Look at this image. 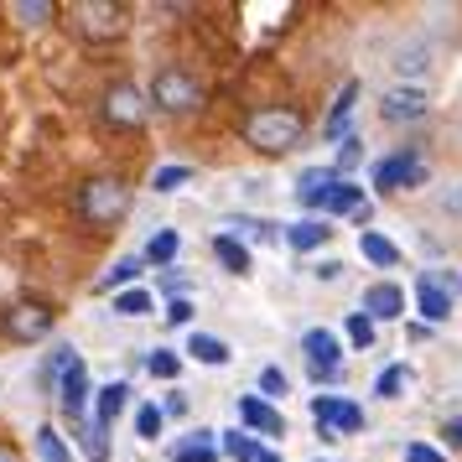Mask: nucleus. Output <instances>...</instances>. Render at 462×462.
<instances>
[{"mask_svg":"<svg viewBox=\"0 0 462 462\" xmlns=\"http://www.w3.org/2000/svg\"><path fill=\"white\" fill-rule=\"evenodd\" d=\"M317 462H322V457H317ZM328 462H333V457H328Z\"/></svg>","mask_w":462,"mask_h":462,"instance_id":"obj_47","label":"nucleus"},{"mask_svg":"<svg viewBox=\"0 0 462 462\" xmlns=\"http://www.w3.org/2000/svg\"><path fill=\"white\" fill-rule=\"evenodd\" d=\"M431 281H437V286H441L447 296H452V301L462 296V275H457V271H441V275H431Z\"/></svg>","mask_w":462,"mask_h":462,"instance_id":"obj_41","label":"nucleus"},{"mask_svg":"<svg viewBox=\"0 0 462 462\" xmlns=\"http://www.w3.org/2000/svg\"><path fill=\"white\" fill-rule=\"evenodd\" d=\"M52 395H58V405H63L68 420H84V416H88L94 384H88V364H84L79 354H73L63 369H58V379H52Z\"/></svg>","mask_w":462,"mask_h":462,"instance_id":"obj_5","label":"nucleus"},{"mask_svg":"<svg viewBox=\"0 0 462 462\" xmlns=\"http://www.w3.org/2000/svg\"><path fill=\"white\" fill-rule=\"evenodd\" d=\"M11 16H16L22 26H47L52 16H58V5H52V0H16Z\"/></svg>","mask_w":462,"mask_h":462,"instance_id":"obj_28","label":"nucleus"},{"mask_svg":"<svg viewBox=\"0 0 462 462\" xmlns=\"http://www.w3.org/2000/svg\"><path fill=\"white\" fill-rule=\"evenodd\" d=\"M426 109H431V99H426L420 84H395L379 99V115H384L390 125H416V120H426Z\"/></svg>","mask_w":462,"mask_h":462,"instance_id":"obj_10","label":"nucleus"},{"mask_svg":"<svg viewBox=\"0 0 462 462\" xmlns=\"http://www.w3.org/2000/svg\"><path fill=\"white\" fill-rule=\"evenodd\" d=\"M146 369H151V379H167V384H171V379L182 374V358L171 354V348H151V354H146Z\"/></svg>","mask_w":462,"mask_h":462,"instance_id":"obj_31","label":"nucleus"},{"mask_svg":"<svg viewBox=\"0 0 462 462\" xmlns=\"http://www.w3.org/2000/svg\"><path fill=\"white\" fill-rule=\"evenodd\" d=\"M234 411H239V420H245L250 431H260V437H286V416H281L275 405H265L260 395H239Z\"/></svg>","mask_w":462,"mask_h":462,"instance_id":"obj_13","label":"nucleus"},{"mask_svg":"<svg viewBox=\"0 0 462 462\" xmlns=\"http://www.w3.org/2000/svg\"><path fill=\"white\" fill-rule=\"evenodd\" d=\"M141 271H146V265H141V254H125V260H115V265H109V275H99V291H115V286H130V281H135Z\"/></svg>","mask_w":462,"mask_h":462,"instance_id":"obj_29","label":"nucleus"},{"mask_svg":"<svg viewBox=\"0 0 462 462\" xmlns=\"http://www.w3.org/2000/svg\"><path fill=\"white\" fill-rule=\"evenodd\" d=\"M441 437H447V447H452V452H462V416L447 420V426H441Z\"/></svg>","mask_w":462,"mask_h":462,"instance_id":"obj_42","label":"nucleus"},{"mask_svg":"<svg viewBox=\"0 0 462 462\" xmlns=\"http://www.w3.org/2000/svg\"><path fill=\"white\" fill-rule=\"evenodd\" d=\"M37 457H42V462H79L58 426H37Z\"/></svg>","mask_w":462,"mask_h":462,"instance_id":"obj_25","label":"nucleus"},{"mask_svg":"<svg viewBox=\"0 0 462 462\" xmlns=\"http://www.w3.org/2000/svg\"><path fill=\"white\" fill-rule=\"evenodd\" d=\"M162 426H167L162 405H141V411H135V437H141V441H156V437H162Z\"/></svg>","mask_w":462,"mask_h":462,"instance_id":"obj_32","label":"nucleus"},{"mask_svg":"<svg viewBox=\"0 0 462 462\" xmlns=\"http://www.w3.org/2000/svg\"><path fill=\"white\" fill-rule=\"evenodd\" d=\"M146 105H156L162 115H192V109H203V84L192 79L188 68H162L146 88Z\"/></svg>","mask_w":462,"mask_h":462,"instance_id":"obj_3","label":"nucleus"},{"mask_svg":"<svg viewBox=\"0 0 462 462\" xmlns=\"http://www.w3.org/2000/svg\"><path fill=\"white\" fill-rule=\"evenodd\" d=\"M354 105H358V79H348V84L337 88V105H333V115H328L322 135H343V130H348V115H354Z\"/></svg>","mask_w":462,"mask_h":462,"instance_id":"obj_24","label":"nucleus"},{"mask_svg":"<svg viewBox=\"0 0 462 462\" xmlns=\"http://www.w3.org/2000/svg\"><path fill=\"white\" fill-rule=\"evenodd\" d=\"M312 420L328 441L364 431V411H358L354 400H337V395H312Z\"/></svg>","mask_w":462,"mask_h":462,"instance_id":"obj_8","label":"nucleus"},{"mask_svg":"<svg viewBox=\"0 0 462 462\" xmlns=\"http://www.w3.org/2000/svg\"><path fill=\"white\" fill-rule=\"evenodd\" d=\"M115 312L120 317H146L151 312V291H141V286H135V291H120L115 296Z\"/></svg>","mask_w":462,"mask_h":462,"instance_id":"obj_36","label":"nucleus"},{"mask_svg":"<svg viewBox=\"0 0 462 462\" xmlns=\"http://www.w3.org/2000/svg\"><path fill=\"white\" fill-rule=\"evenodd\" d=\"M125 405H130V384L125 379H115V384H105V390H94V426L109 431L115 420L125 416Z\"/></svg>","mask_w":462,"mask_h":462,"instance_id":"obj_15","label":"nucleus"},{"mask_svg":"<svg viewBox=\"0 0 462 462\" xmlns=\"http://www.w3.org/2000/svg\"><path fill=\"white\" fill-rule=\"evenodd\" d=\"M182 182H192V167H156L151 171V188L156 192H177Z\"/></svg>","mask_w":462,"mask_h":462,"instance_id":"obj_35","label":"nucleus"},{"mask_svg":"<svg viewBox=\"0 0 462 462\" xmlns=\"http://www.w3.org/2000/svg\"><path fill=\"white\" fill-rule=\"evenodd\" d=\"M218 457H229V462H254L260 457V441L250 437V431H239V426H229V431H218Z\"/></svg>","mask_w":462,"mask_h":462,"instance_id":"obj_21","label":"nucleus"},{"mask_svg":"<svg viewBox=\"0 0 462 462\" xmlns=\"http://www.w3.org/2000/svg\"><path fill=\"white\" fill-rule=\"evenodd\" d=\"M218 431H208V426H198L188 441H177L171 447V462H218Z\"/></svg>","mask_w":462,"mask_h":462,"instance_id":"obj_18","label":"nucleus"},{"mask_svg":"<svg viewBox=\"0 0 462 462\" xmlns=\"http://www.w3.org/2000/svg\"><path fill=\"white\" fill-rule=\"evenodd\" d=\"M52 328H58V312L42 307V301H11L0 312V333L11 337V343H42Z\"/></svg>","mask_w":462,"mask_h":462,"instance_id":"obj_4","label":"nucleus"},{"mask_svg":"<svg viewBox=\"0 0 462 462\" xmlns=\"http://www.w3.org/2000/svg\"><path fill=\"white\" fill-rule=\"evenodd\" d=\"M167 322H171V328H182V322H192V301H188V296H171Z\"/></svg>","mask_w":462,"mask_h":462,"instance_id":"obj_39","label":"nucleus"},{"mask_svg":"<svg viewBox=\"0 0 462 462\" xmlns=\"http://www.w3.org/2000/svg\"><path fill=\"white\" fill-rule=\"evenodd\" d=\"M364 203H369V198H364V188H358V182H348V177H337L333 188L322 192L317 213H322V218H337V213H348V218H354V213L364 208Z\"/></svg>","mask_w":462,"mask_h":462,"instance_id":"obj_14","label":"nucleus"},{"mask_svg":"<svg viewBox=\"0 0 462 462\" xmlns=\"http://www.w3.org/2000/svg\"><path fill=\"white\" fill-rule=\"evenodd\" d=\"M286 390H291V379H286V369H260V400H265V405H271V400H281L286 395Z\"/></svg>","mask_w":462,"mask_h":462,"instance_id":"obj_34","label":"nucleus"},{"mask_svg":"<svg viewBox=\"0 0 462 462\" xmlns=\"http://www.w3.org/2000/svg\"><path fill=\"white\" fill-rule=\"evenodd\" d=\"M73 22H79V32L88 42H109V37L125 32V5H115V0H79Z\"/></svg>","mask_w":462,"mask_h":462,"instance_id":"obj_7","label":"nucleus"},{"mask_svg":"<svg viewBox=\"0 0 462 462\" xmlns=\"http://www.w3.org/2000/svg\"><path fill=\"white\" fill-rule=\"evenodd\" d=\"M254 462H286V457H275V452H265V447H260V457Z\"/></svg>","mask_w":462,"mask_h":462,"instance_id":"obj_46","label":"nucleus"},{"mask_svg":"<svg viewBox=\"0 0 462 462\" xmlns=\"http://www.w3.org/2000/svg\"><path fill=\"white\" fill-rule=\"evenodd\" d=\"M405 462H447L437 452V447H426V441H411V447H405Z\"/></svg>","mask_w":462,"mask_h":462,"instance_id":"obj_40","label":"nucleus"},{"mask_svg":"<svg viewBox=\"0 0 462 462\" xmlns=\"http://www.w3.org/2000/svg\"><path fill=\"white\" fill-rule=\"evenodd\" d=\"M73 437L84 441V457L88 462H109V431H99V426H94V420H73Z\"/></svg>","mask_w":462,"mask_h":462,"instance_id":"obj_26","label":"nucleus"},{"mask_svg":"<svg viewBox=\"0 0 462 462\" xmlns=\"http://www.w3.org/2000/svg\"><path fill=\"white\" fill-rule=\"evenodd\" d=\"M171 260H177V229L151 234V245H146V254H141V265H171Z\"/></svg>","mask_w":462,"mask_h":462,"instance_id":"obj_27","label":"nucleus"},{"mask_svg":"<svg viewBox=\"0 0 462 462\" xmlns=\"http://www.w3.org/2000/svg\"><path fill=\"white\" fill-rule=\"evenodd\" d=\"M358 162H364V141H358V135H348V141H343V151H337V167H333V177H343V171H354Z\"/></svg>","mask_w":462,"mask_h":462,"instance_id":"obj_38","label":"nucleus"},{"mask_svg":"<svg viewBox=\"0 0 462 462\" xmlns=\"http://www.w3.org/2000/svg\"><path fill=\"white\" fill-rule=\"evenodd\" d=\"M416 312L426 317V322H447V317H452V296L431 281V271L416 275Z\"/></svg>","mask_w":462,"mask_h":462,"instance_id":"obj_16","label":"nucleus"},{"mask_svg":"<svg viewBox=\"0 0 462 462\" xmlns=\"http://www.w3.org/2000/svg\"><path fill=\"white\" fill-rule=\"evenodd\" d=\"M0 462H22V452H16L11 441H0Z\"/></svg>","mask_w":462,"mask_h":462,"instance_id":"obj_45","label":"nucleus"},{"mask_svg":"<svg viewBox=\"0 0 462 462\" xmlns=\"http://www.w3.org/2000/svg\"><path fill=\"white\" fill-rule=\"evenodd\" d=\"M188 358H198V364H208V369H224L229 364V343L224 337H213V333H192L188 337Z\"/></svg>","mask_w":462,"mask_h":462,"instance_id":"obj_20","label":"nucleus"},{"mask_svg":"<svg viewBox=\"0 0 462 462\" xmlns=\"http://www.w3.org/2000/svg\"><path fill=\"white\" fill-rule=\"evenodd\" d=\"M213 254H218V265L229 275H250V245H245V239L218 234V239H213Z\"/></svg>","mask_w":462,"mask_h":462,"instance_id":"obj_22","label":"nucleus"},{"mask_svg":"<svg viewBox=\"0 0 462 462\" xmlns=\"http://www.w3.org/2000/svg\"><path fill=\"white\" fill-rule=\"evenodd\" d=\"M146 115H151V105H146V88H141V84L120 79V84L105 94V125H115V130H141V125H146Z\"/></svg>","mask_w":462,"mask_h":462,"instance_id":"obj_6","label":"nucleus"},{"mask_svg":"<svg viewBox=\"0 0 462 462\" xmlns=\"http://www.w3.org/2000/svg\"><path fill=\"white\" fill-rule=\"evenodd\" d=\"M420 182H426V162H420L416 151H395V156H384L374 167V188H384V192L420 188Z\"/></svg>","mask_w":462,"mask_h":462,"instance_id":"obj_11","label":"nucleus"},{"mask_svg":"<svg viewBox=\"0 0 462 462\" xmlns=\"http://www.w3.org/2000/svg\"><path fill=\"white\" fill-rule=\"evenodd\" d=\"M328 239H333V224H328V218H301V224H291V229H286V245H291V250H301V254L322 250Z\"/></svg>","mask_w":462,"mask_h":462,"instance_id":"obj_17","label":"nucleus"},{"mask_svg":"<svg viewBox=\"0 0 462 462\" xmlns=\"http://www.w3.org/2000/svg\"><path fill=\"white\" fill-rule=\"evenodd\" d=\"M348 343H354V348H374V322H369L364 312L348 317Z\"/></svg>","mask_w":462,"mask_h":462,"instance_id":"obj_37","label":"nucleus"},{"mask_svg":"<svg viewBox=\"0 0 462 462\" xmlns=\"http://www.w3.org/2000/svg\"><path fill=\"white\" fill-rule=\"evenodd\" d=\"M358 254L369 260V265H379V271H390V265H400V250L384 239V234L374 229H358Z\"/></svg>","mask_w":462,"mask_h":462,"instance_id":"obj_23","label":"nucleus"},{"mask_svg":"<svg viewBox=\"0 0 462 462\" xmlns=\"http://www.w3.org/2000/svg\"><path fill=\"white\" fill-rule=\"evenodd\" d=\"M333 182H337L333 167H307L301 177H296V203H301V208H317V203H322V192L333 188Z\"/></svg>","mask_w":462,"mask_h":462,"instance_id":"obj_19","label":"nucleus"},{"mask_svg":"<svg viewBox=\"0 0 462 462\" xmlns=\"http://www.w3.org/2000/svg\"><path fill=\"white\" fill-rule=\"evenodd\" d=\"M301 354H307V364H312V379H317V384H322V379H337L343 343H337L333 328H307V333H301Z\"/></svg>","mask_w":462,"mask_h":462,"instance_id":"obj_9","label":"nucleus"},{"mask_svg":"<svg viewBox=\"0 0 462 462\" xmlns=\"http://www.w3.org/2000/svg\"><path fill=\"white\" fill-rule=\"evenodd\" d=\"M426 58H431V47H400L395 52V73L400 79H420V73H426Z\"/></svg>","mask_w":462,"mask_h":462,"instance_id":"obj_30","label":"nucleus"},{"mask_svg":"<svg viewBox=\"0 0 462 462\" xmlns=\"http://www.w3.org/2000/svg\"><path fill=\"white\" fill-rule=\"evenodd\" d=\"M125 213H130V188L120 177H88L84 188H79V218H84L88 229H109Z\"/></svg>","mask_w":462,"mask_h":462,"instance_id":"obj_2","label":"nucleus"},{"mask_svg":"<svg viewBox=\"0 0 462 462\" xmlns=\"http://www.w3.org/2000/svg\"><path fill=\"white\" fill-rule=\"evenodd\" d=\"M405 384H411V369H405V364H390V369H384V374L374 379V395L395 400L400 390H405Z\"/></svg>","mask_w":462,"mask_h":462,"instance_id":"obj_33","label":"nucleus"},{"mask_svg":"<svg viewBox=\"0 0 462 462\" xmlns=\"http://www.w3.org/2000/svg\"><path fill=\"white\" fill-rule=\"evenodd\" d=\"M182 411H188V395H182V390H171L167 405H162V416H182Z\"/></svg>","mask_w":462,"mask_h":462,"instance_id":"obj_43","label":"nucleus"},{"mask_svg":"<svg viewBox=\"0 0 462 462\" xmlns=\"http://www.w3.org/2000/svg\"><path fill=\"white\" fill-rule=\"evenodd\" d=\"M358 312L369 317V322H400L405 317V291H400L395 281H374L369 291H364V307Z\"/></svg>","mask_w":462,"mask_h":462,"instance_id":"obj_12","label":"nucleus"},{"mask_svg":"<svg viewBox=\"0 0 462 462\" xmlns=\"http://www.w3.org/2000/svg\"><path fill=\"white\" fill-rule=\"evenodd\" d=\"M317 275H322V281H337V275H343V260H322V265H317Z\"/></svg>","mask_w":462,"mask_h":462,"instance_id":"obj_44","label":"nucleus"},{"mask_svg":"<svg viewBox=\"0 0 462 462\" xmlns=\"http://www.w3.org/2000/svg\"><path fill=\"white\" fill-rule=\"evenodd\" d=\"M301 135H307V120L286 105L250 109V120H245V146H254L260 156H286L301 146Z\"/></svg>","mask_w":462,"mask_h":462,"instance_id":"obj_1","label":"nucleus"}]
</instances>
